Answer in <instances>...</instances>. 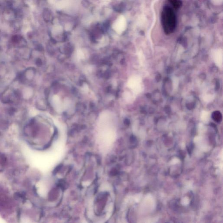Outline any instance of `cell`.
I'll return each mask as SVG.
<instances>
[{
  "mask_svg": "<svg viewBox=\"0 0 223 223\" xmlns=\"http://www.w3.org/2000/svg\"><path fill=\"white\" fill-rule=\"evenodd\" d=\"M161 23L164 32L166 34L172 33L177 25V18L173 8L165 6L161 14Z\"/></svg>",
  "mask_w": 223,
  "mask_h": 223,
  "instance_id": "obj_1",
  "label": "cell"
},
{
  "mask_svg": "<svg viewBox=\"0 0 223 223\" xmlns=\"http://www.w3.org/2000/svg\"><path fill=\"white\" fill-rule=\"evenodd\" d=\"M53 104L56 108V110L60 112L62 110V106L61 103V101L58 96H56L54 97L53 99Z\"/></svg>",
  "mask_w": 223,
  "mask_h": 223,
  "instance_id": "obj_2",
  "label": "cell"
},
{
  "mask_svg": "<svg viewBox=\"0 0 223 223\" xmlns=\"http://www.w3.org/2000/svg\"><path fill=\"white\" fill-rule=\"evenodd\" d=\"M168 2L174 9H178L181 6L182 2L181 0H168Z\"/></svg>",
  "mask_w": 223,
  "mask_h": 223,
  "instance_id": "obj_3",
  "label": "cell"
},
{
  "mask_svg": "<svg viewBox=\"0 0 223 223\" xmlns=\"http://www.w3.org/2000/svg\"><path fill=\"white\" fill-rule=\"evenodd\" d=\"M212 117L216 122H219L221 120L222 115L220 112H215L212 114Z\"/></svg>",
  "mask_w": 223,
  "mask_h": 223,
  "instance_id": "obj_4",
  "label": "cell"
},
{
  "mask_svg": "<svg viewBox=\"0 0 223 223\" xmlns=\"http://www.w3.org/2000/svg\"></svg>",
  "mask_w": 223,
  "mask_h": 223,
  "instance_id": "obj_5",
  "label": "cell"
}]
</instances>
